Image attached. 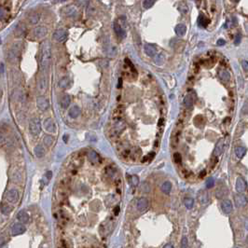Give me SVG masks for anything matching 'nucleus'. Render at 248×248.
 <instances>
[{
    "instance_id": "nucleus-6",
    "label": "nucleus",
    "mask_w": 248,
    "mask_h": 248,
    "mask_svg": "<svg viewBox=\"0 0 248 248\" xmlns=\"http://www.w3.org/2000/svg\"><path fill=\"white\" fill-rule=\"evenodd\" d=\"M25 230H26V228L24 227V225L19 224V223L14 224L11 228V235L12 236L21 235V234H23L24 232H25Z\"/></svg>"
},
{
    "instance_id": "nucleus-11",
    "label": "nucleus",
    "mask_w": 248,
    "mask_h": 248,
    "mask_svg": "<svg viewBox=\"0 0 248 248\" xmlns=\"http://www.w3.org/2000/svg\"><path fill=\"white\" fill-rule=\"evenodd\" d=\"M224 146H225V142H224L223 139H220L217 142L216 146H215V149H214V156L215 157H218V156H220L223 153Z\"/></svg>"
},
{
    "instance_id": "nucleus-19",
    "label": "nucleus",
    "mask_w": 248,
    "mask_h": 248,
    "mask_svg": "<svg viewBox=\"0 0 248 248\" xmlns=\"http://www.w3.org/2000/svg\"><path fill=\"white\" fill-rule=\"evenodd\" d=\"M145 52L149 57H153V56H155V54L157 53V49H156V47L152 44H146Z\"/></svg>"
},
{
    "instance_id": "nucleus-9",
    "label": "nucleus",
    "mask_w": 248,
    "mask_h": 248,
    "mask_svg": "<svg viewBox=\"0 0 248 248\" xmlns=\"http://www.w3.org/2000/svg\"><path fill=\"white\" fill-rule=\"evenodd\" d=\"M246 188H247L246 181L243 178V177H241V176L238 177L236 180V190L239 193H242L246 190Z\"/></svg>"
},
{
    "instance_id": "nucleus-7",
    "label": "nucleus",
    "mask_w": 248,
    "mask_h": 248,
    "mask_svg": "<svg viewBox=\"0 0 248 248\" xmlns=\"http://www.w3.org/2000/svg\"><path fill=\"white\" fill-rule=\"evenodd\" d=\"M37 105L38 106V108L41 109V110H43V111H46L48 108H49V103L48 101V99L44 96H39L38 99H37Z\"/></svg>"
},
{
    "instance_id": "nucleus-51",
    "label": "nucleus",
    "mask_w": 248,
    "mask_h": 248,
    "mask_svg": "<svg viewBox=\"0 0 248 248\" xmlns=\"http://www.w3.org/2000/svg\"><path fill=\"white\" fill-rule=\"evenodd\" d=\"M163 248H174V245L171 244H165V245L163 246Z\"/></svg>"
},
{
    "instance_id": "nucleus-40",
    "label": "nucleus",
    "mask_w": 248,
    "mask_h": 248,
    "mask_svg": "<svg viewBox=\"0 0 248 248\" xmlns=\"http://www.w3.org/2000/svg\"><path fill=\"white\" fill-rule=\"evenodd\" d=\"M174 161L175 163H181L182 161V157L179 153H174Z\"/></svg>"
},
{
    "instance_id": "nucleus-14",
    "label": "nucleus",
    "mask_w": 248,
    "mask_h": 248,
    "mask_svg": "<svg viewBox=\"0 0 248 248\" xmlns=\"http://www.w3.org/2000/svg\"><path fill=\"white\" fill-rule=\"evenodd\" d=\"M234 200H235V204H236L237 207H243V206H244V205H246V203H247L246 197L243 194L236 195L235 198H234Z\"/></svg>"
},
{
    "instance_id": "nucleus-16",
    "label": "nucleus",
    "mask_w": 248,
    "mask_h": 248,
    "mask_svg": "<svg viewBox=\"0 0 248 248\" xmlns=\"http://www.w3.org/2000/svg\"><path fill=\"white\" fill-rule=\"evenodd\" d=\"M48 89V79L46 77H41L38 80V91L41 93H45Z\"/></svg>"
},
{
    "instance_id": "nucleus-20",
    "label": "nucleus",
    "mask_w": 248,
    "mask_h": 248,
    "mask_svg": "<svg viewBox=\"0 0 248 248\" xmlns=\"http://www.w3.org/2000/svg\"><path fill=\"white\" fill-rule=\"evenodd\" d=\"M174 31L175 34L178 35V37H183V35H185L186 32H187V26L183 24H177L174 28Z\"/></svg>"
},
{
    "instance_id": "nucleus-36",
    "label": "nucleus",
    "mask_w": 248,
    "mask_h": 248,
    "mask_svg": "<svg viewBox=\"0 0 248 248\" xmlns=\"http://www.w3.org/2000/svg\"><path fill=\"white\" fill-rule=\"evenodd\" d=\"M155 4V1H151V0H145L143 2V7L145 9H149Z\"/></svg>"
},
{
    "instance_id": "nucleus-21",
    "label": "nucleus",
    "mask_w": 248,
    "mask_h": 248,
    "mask_svg": "<svg viewBox=\"0 0 248 248\" xmlns=\"http://www.w3.org/2000/svg\"><path fill=\"white\" fill-rule=\"evenodd\" d=\"M17 218H18V220L21 222V223H27L28 221H29V216H28V214L22 210V211H20L18 213V215H17Z\"/></svg>"
},
{
    "instance_id": "nucleus-29",
    "label": "nucleus",
    "mask_w": 248,
    "mask_h": 248,
    "mask_svg": "<svg viewBox=\"0 0 248 248\" xmlns=\"http://www.w3.org/2000/svg\"><path fill=\"white\" fill-rule=\"evenodd\" d=\"M245 153H246V148L245 147H244V146H238V147H236V149H235V154H236V156L238 158H243L244 156L245 155Z\"/></svg>"
},
{
    "instance_id": "nucleus-49",
    "label": "nucleus",
    "mask_w": 248,
    "mask_h": 248,
    "mask_svg": "<svg viewBox=\"0 0 248 248\" xmlns=\"http://www.w3.org/2000/svg\"><path fill=\"white\" fill-rule=\"evenodd\" d=\"M5 140H6V139H5V136L3 135V134H2L1 132H0V144H1V143H4Z\"/></svg>"
},
{
    "instance_id": "nucleus-52",
    "label": "nucleus",
    "mask_w": 248,
    "mask_h": 248,
    "mask_svg": "<svg viewBox=\"0 0 248 248\" xmlns=\"http://www.w3.org/2000/svg\"><path fill=\"white\" fill-rule=\"evenodd\" d=\"M205 174H206V172H205L204 170H203V171H202V172H201V174H200L199 177H200V178H202V177H203Z\"/></svg>"
},
{
    "instance_id": "nucleus-41",
    "label": "nucleus",
    "mask_w": 248,
    "mask_h": 248,
    "mask_svg": "<svg viewBox=\"0 0 248 248\" xmlns=\"http://www.w3.org/2000/svg\"><path fill=\"white\" fill-rule=\"evenodd\" d=\"M205 185H206V188H213V187H214V185H215V179L212 178V177H211V178H208Z\"/></svg>"
},
{
    "instance_id": "nucleus-23",
    "label": "nucleus",
    "mask_w": 248,
    "mask_h": 248,
    "mask_svg": "<svg viewBox=\"0 0 248 248\" xmlns=\"http://www.w3.org/2000/svg\"><path fill=\"white\" fill-rule=\"evenodd\" d=\"M35 155L37 156L38 158H42L44 156L45 154V148L43 146H41V145H38L35 147Z\"/></svg>"
},
{
    "instance_id": "nucleus-13",
    "label": "nucleus",
    "mask_w": 248,
    "mask_h": 248,
    "mask_svg": "<svg viewBox=\"0 0 248 248\" xmlns=\"http://www.w3.org/2000/svg\"><path fill=\"white\" fill-rule=\"evenodd\" d=\"M136 207H137V210L140 212L146 211L148 207V201L146 198H140V199L137 201Z\"/></svg>"
},
{
    "instance_id": "nucleus-31",
    "label": "nucleus",
    "mask_w": 248,
    "mask_h": 248,
    "mask_svg": "<svg viewBox=\"0 0 248 248\" xmlns=\"http://www.w3.org/2000/svg\"><path fill=\"white\" fill-rule=\"evenodd\" d=\"M184 204H185V206L188 209H191L194 205V200L192 198H186V199L184 200Z\"/></svg>"
},
{
    "instance_id": "nucleus-17",
    "label": "nucleus",
    "mask_w": 248,
    "mask_h": 248,
    "mask_svg": "<svg viewBox=\"0 0 248 248\" xmlns=\"http://www.w3.org/2000/svg\"><path fill=\"white\" fill-rule=\"evenodd\" d=\"M63 13L67 17H73L77 14V9L75 6H67L63 9Z\"/></svg>"
},
{
    "instance_id": "nucleus-32",
    "label": "nucleus",
    "mask_w": 248,
    "mask_h": 248,
    "mask_svg": "<svg viewBox=\"0 0 248 248\" xmlns=\"http://www.w3.org/2000/svg\"><path fill=\"white\" fill-rule=\"evenodd\" d=\"M53 141H54V139H53V137L51 136V135H46V136H44V138H43V142H44V144H45L47 146H51L52 145V143H53Z\"/></svg>"
},
{
    "instance_id": "nucleus-35",
    "label": "nucleus",
    "mask_w": 248,
    "mask_h": 248,
    "mask_svg": "<svg viewBox=\"0 0 248 248\" xmlns=\"http://www.w3.org/2000/svg\"><path fill=\"white\" fill-rule=\"evenodd\" d=\"M131 182H132V186H134V187L138 186V184H139V177L137 175H132L131 176Z\"/></svg>"
},
{
    "instance_id": "nucleus-56",
    "label": "nucleus",
    "mask_w": 248,
    "mask_h": 248,
    "mask_svg": "<svg viewBox=\"0 0 248 248\" xmlns=\"http://www.w3.org/2000/svg\"><path fill=\"white\" fill-rule=\"evenodd\" d=\"M0 43H1V39H0Z\"/></svg>"
},
{
    "instance_id": "nucleus-34",
    "label": "nucleus",
    "mask_w": 248,
    "mask_h": 248,
    "mask_svg": "<svg viewBox=\"0 0 248 248\" xmlns=\"http://www.w3.org/2000/svg\"><path fill=\"white\" fill-rule=\"evenodd\" d=\"M90 160L93 161V162H97L99 160V156L96 152L94 151H91V155H90Z\"/></svg>"
},
{
    "instance_id": "nucleus-8",
    "label": "nucleus",
    "mask_w": 248,
    "mask_h": 248,
    "mask_svg": "<svg viewBox=\"0 0 248 248\" xmlns=\"http://www.w3.org/2000/svg\"><path fill=\"white\" fill-rule=\"evenodd\" d=\"M33 34L35 38H42L46 37V35L48 34V29L44 26H38L33 30Z\"/></svg>"
},
{
    "instance_id": "nucleus-39",
    "label": "nucleus",
    "mask_w": 248,
    "mask_h": 248,
    "mask_svg": "<svg viewBox=\"0 0 248 248\" xmlns=\"http://www.w3.org/2000/svg\"><path fill=\"white\" fill-rule=\"evenodd\" d=\"M1 211H2L3 214H5V215H8V214H10V213L11 212V208L9 206V205L5 204V205H3V206H2Z\"/></svg>"
},
{
    "instance_id": "nucleus-27",
    "label": "nucleus",
    "mask_w": 248,
    "mask_h": 248,
    "mask_svg": "<svg viewBox=\"0 0 248 248\" xmlns=\"http://www.w3.org/2000/svg\"><path fill=\"white\" fill-rule=\"evenodd\" d=\"M28 21L31 24H38L39 21V14L38 13H31L28 16Z\"/></svg>"
},
{
    "instance_id": "nucleus-25",
    "label": "nucleus",
    "mask_w": 248,
    "mask_h": 248,
    "mask_svg": "<svg viewBox=\"0 0 248 248\" xmlns=\"http://www.w3.org/2000/svg\"><path fill=\"white\" fill-rule=\"evenodd\" d=\"M161 190L162 192L165 194H169L172 190V183L169 181H165L163 184L161 185Z\"/></svg>"
},
{
    "instance_id": "nucleus-54",
    "label": "nucleus",
    "mask_w": 248,
    "mask_h": 248,
    "mask_svg": "<svg viewBox=\"0 0 248 248\" xmlns=\"http://www.w3.org/2000/svg\"><path fill=\"white\" fill-rule=\"evenodd\" d=\"M118 81H119V82H118V87H120V86L122 85V80H121V79H119Z\"/></svg>"
},
{
    "instance_id": "nucleus-3",
    "label": "nucleus",
    "mask_w": 248,
    "mask_h": 248,
    "mask_svg": "<svg viewBox=\"0 0 248 248\" xmlns=\"http://www.w3.org/2000/svg\"><path fill=\"white\" fill-rule=\"evenodd\" d=\"M29 131L32 135L37 136L41 132V122L38 118H33L29 122Z\"/></svg>"
},
{
    "instance_id": "nucleus-38",
    "label": "nucleus",
    "mask_w": 248,
    "mask_h": 248,
    "mask_svg": "<svg viewBox=\"0 0 248 248\" xmlns=\"http://www.w3.org/2000/svg\"><path fill=\"white\" fill-rule=\"evenodd\" d=\"M188 238L187 236H183L182 240H181V244H180V248H188Z\"/></svg>"
},
{
    "instance_id": "nucleus-2",
    "label": "nucleus",
    "mask_w": 248,
    "mask_h": 248,
    "mask_svg": "<svg viewBox=\"0 0 248 248\" xmlns=\"http://www.w3.org/2000/svg\"><path fill=\"white\" fill-rule=\"evenodd\" d=\"M21 49H22V43L20 42H17V43H14L10 49H9L8 53H7V58H8L9 62L10 63H16L19 59L20 56V52Z\"/></svg>"
},
{
    "instance_id": "nucleus-57",
    "label": "nucleus",
    "mask_w": 248,
    "mask_h": 248,
    "mask_svg": "<svg viewBox=\"0 0 248 248\" xmlns=\"http://www.w3.org/2000/svg\"><path fill=\"white\" fill-rule=\"evenodd\" d=\"M234 248H239V247H234Z\"/></svg>"
},
{
    "instance_id": "nucleus-55",
    "label": "nucleus",
    "mask_w": 248,
    "mask_h": 248,
    "mask_svg": "<svg viewBox=\"0 0 248 248\" xmlns=\"http://www.w3.org/2000/svg\"><path fill=\"white\" fill-rule=\"evenodd\" d=\"M245 228H246V230H248V220H246V222H245Z\"/></svg>"
},
{
    "instance_id": "nucleus-44",
    "label": "nucleus",
    "mask_w": 248,
    "mask_h": 248,
    "mask_svg": "<svg viewBox=\"0 0 248 248\" xmlns=\"http://www.w3.org/2000/svg\"><path fill=\"white\" fill-rule=\"evenodd\" d=\"M242 66H243V69L244 71L248 72V61H246V60L242 61Z\"/></svg>"
},
{
    "instance_id": "nucleus-5",
    "label": "nucleus",
    "mask_w": 248,
    "mask_h": 248,
    "mask_svg": "<svg viewBox=\"0 0 248 248\" xmlns=\"http://www.w3.org/2000/svg\"><path fill=\"white\" fill-rule=\"evenodd\" d=\"M67 31L65 29H58L56 30L53 34V38L58 42H63L67 38Z\"/></svg>"
},
{
    "instance_id": "nucleus-47",
    "label": "nucleus",
    "mask_w": 248,
    "mask_h": 248,
    "mask_svg": "<svg viewBox=\"0 0 248 248\" xmlns=\"http://www.w3.org/2000/svg\"><path fill=\"white\" fill-rule=\"evenodd\" d=\"M216 44H217V46H224V45L226 44V41H225L224 39L220 38V39H218V40H217Z\"/></svg>"
},
{
    "instance_id": "nucleus-30",
    "label": "nucleus",
    "mask_w": 248,
    "mask_h": 248,
    "mask_svg": "<svg viewBox=\"0 0 248 248\" xmlns=\"http://www.w3.org/2000/svg\"><path fill=\"white\" fill-rule=\"evenodd\" d=\"M193 103H194V99L190 94L187 95L185 98H184V104H185V105L187 106V107H190V106H192Z\"/></svg>"
},
{
    "instance_id": "nucleus-43",
    "label": "nucleus",
    "mask_w": 248,
    "mask_h": 248,
    "mask_svg": "<svg viewBox=\"0 0 248 248\" xmlns=\"http://www.w3.org/2000/svg\"><path fill=\"white\" fill-rule=\"evenodd\" d=\"M24 31H25V26L23 24H22V27H20V24H19L16 28V33H18L19 35H23Z\"/></svg>"
},
{
    "instance_id": "nucleus-22",
    "label": "nucleus",
    "mask_w": 248,
    "mask_h": 248,
    "mask_svg": "<svg viewBox=\"0 0 248 248\" xmlns=\"http://www.w3.org/2000/svg\"><path fill=\"white\" fill-rule=\"evenodd\" d=\"M80 112H81V110H80V108L79 107V106L74 105L73 107L69 110V116H70V118H77L80 115Z\"/></svg>"
},
{
    "instance_id": "nucleus-24",
    "label": "nucleus",
    "mask_w": 248,
    "mask_h": 248,
    "mask_svg": "<svg viewBox=\"0 0 248 248\" xmlns=\"http://www.w3.org/2000/svg\"><path fill=\"white\" fill-rule=\"evenodd\" d=\"M70 102H71V100H70V97L68 96V95H63L62 98H61V101H60V104H61V106L63 108H67L68 106H69V104H70Z\"/></svg>"
},
{
    "instance_id": "nucleus-18",
    "label": "nucleus",
    "mask_w": 248,
    "mask_h": 248,
    "mask_svg": "<svg viewBox=\"0 0 248 248\" xmlns=\"http://www.w3.org/2000/svg\"><path fill=\"white\" fill-rule=\"evenodd\" d=\"M198 200L202 204H206L209 202V195L206 191L204 190H201L199 193H198Z\"/></svg>"
},
{
    "instance_id": "nucleus-4",
    "label": "nucleus",
    "mask_w": 248,
    "mask_h": 248,
    "mask_svg": "<svg viewBox=\"0 0 248 248\" xmlns=\"http://www.w3.org/2000/svg\"><path fill=\"white\" fill-rule=\"evenodd\" d=\"M19 198H20L19 191L15 188H11L7 192V200L10 202L16 203L19 201Z\"/></svg>"
},
{
    "instance_id": "nucleus-28",
    "label": "nucleus",
    "mask_w": 248,
    "mask_h": 248,
    "mask_svg": "<svg viewBox=\"0 0 248 248\" xmlns=\"http://www.w3.org/2000/svg\"><path fill=\"white\" fill-rule=\"evenodd\" d=\"M209 24V20L205 17L204 15H201L199 18H198V24H199L201 27H206Z\"/></svg>"
},
{
    "instance_id": "nucleus-10",
    "label": "nucleus",
    "mask_w": 248,
    "mask_h": 248,
    "mask_svg": "<svg viewBox=\"0 0 248 248\" xmlns=\"http://www.w3.org/2000/svg\"><path fill=\"white\" fill-rule=\"evenodd\" d=\"M113 26H114V31L116 33V35H118V38H124L126 37V31L124 28L120 25L118 24V22H114V24H113Z\"/></svg>"
},
{
    "instance_id": "nucleus-12",
    "label": "nucleus",
    "mask_w": 248,
    "mask_h": 248,
    "mask_svg": "<svg viewBox=\"0 0 248 248\" xmlns=\"http://www.w3.org/2000/svg\"><path fill=\"white\" fill-rule=\"evenodd\" d=\"M44 127H45V129L48 132H54L56 131L55 122H54V120L52 118H47L45 120V121H44Z\"/></svg>"
},
{
    "instance_id": "nucleus-53",
    "label": "nucleus",
    "mask_w": 248,
    "mask_h": 248,
    "mask_svg": "<svg viewBox=\"0 0 248 248\" xmlns=\"http://www.w3.org/2000/svg\"><path fill=\"white\" fill-rule=\"evenodd\" d=\"M40 248H49V244H43L40 246Z\"/></svg>"
},
{
    "instance_id": "nucleus-37",
    "label": "nucleus",
    "mask_w": 248,
    "mask_h": 248,
    "mask_svg": "<svg viewBox=\"0 0 248 248\" xmlns=\"http://www.w3.org/2000/svg\"><path fill=\"white\" fill-rule=\"evenodd\" d=\"M68 83H69V79H67V77H63V79H61V81L59 82V86L62 87V88H66Z\"/></svg>"
},
{
    "instance_id": "nucleus-45",
    "label": "nucleus",
    "mask_w": 248,
    "mask_h": 248,
    "mask_svg": "<svg viewBox=\"0 0 248 248\" xmlns=\"http://www.w3.org/2000/svg\"><path fill=\"white\" fill-rule=\"evenodd\" d=\"M6 18V11L3 9H0V21Z\"/></svg>"
},
{
    "instance_id": "nucleus-48",
    "label": "nucleus",
    "mask_w": 248,
    "mask_h": 248,
    "mask_svg": "<svg viewBox=\"0 0 248 248\" xmlns=\"http://www.w3.org/2000/svg\"><path fill=\"white\" fill-rule=\"evenodd\" d=\"M52 171H48L47 173H46V177H47V179L48 180H49L52 178Z\"/></svg>"
},
{
    "instance_id": "nucleus-1",
    "label": "nucleus",
    "mask_w": 248,
    "mask_h": 248,
    "mask_svg": "<svg viewBox=\"0 0 248 248\" xmlns=\"http://www.w3.org/2000/svg\"><path fill=\"white\" fill-rule=\"evenodd\" d=\"M52 61V48L49 42L46 41L41 48L40 53V67L43 70H47L49 67Z\"/></svg>"
},
{
    "instance_id": "nucleus-46",
    "label": "nucleus",
    "mask_w": 248,
    "mask_h": 248,
    "mask_svg": "<svg viewBox=\"0 0 248 248\" xmlns=\"http://www.w3.org/2000/svg\"><path fill=\"white\" fill-rule=\"evenodd\" d=\"M241 37H242L241 35H237L236 37H235V38H234V43H235V45H239V44H240V42H241Z\"/></svg>"
},
{
    "instance_id": "nucleus-26",
    "label": "nucleus",
    "mask_w": 248,
    "mask_h": 248,
    "mask_svg": "<svg viewBox=\"0 0 248 248\" xmlns=\"http://www.w3.org/2000/svg\"><path fill=\"white\" fill-rule=\"evenodd\" d=\"M218 76H219V79H220L222 81H225V82L229 81L230 79V75L229 74L228 71H226V70L220 71L219 74H218Z\"/></svg>"
},
{
    "instance_id": "nucleus-33",
    "label": "nucleus",
    "mask_w": 248,
    "mask_h": 248,
    "mask_svg": "<svg viewBox=\"0 0 248 248\" xmlns=\"http://www.w3.org/2000/svg\"><path fill=\"white\" fill-rule=\"evenodd\" d=\"M179 10L183 13V14H187L188 11V8L185 2H181L180 6H179Z\"/></svg>"
},
{
    "instance_id": "nucleus-50",
    "label": "nucleus",
    "mask_w": 248,
    "mask_h": 248,
    "mask_svg": "<svg viewBox=\"0 0 248 248\" xmlns=\"http://www.w3.org/2000/svg\"><path fill=\"white\" fill-rule=\"evenodd\" d=\"M118 213H119V206H117V207L115 208L114 214H115L116 216H118Z\"/></svg>"
},
{
    "instance_id": "nucleus-42",
    "label": "nucleus",
    "mask_w": 248,
    "mask_h": 248,
    "mask_svg": "<svg viewBox=\"0 0 248 248\" xmlns=\"http://www.w3.org/2000/svg\"><path fill=\"white\" fill-rule=\"evenodd\" d=\"M141 189H142V191H144V192H148L149 189H150L149 188V185H148L146 182L143 183V184H142V186H141Z\"/></svg>"
},
{
    "instance_id": "nucleus-15",
    "label": "nucleus",
    "mask_w": 248,
    "mask_h": 248,
    "mask_svg": "<svg viewBox=\"0 0 248 248\" xmlns=\"http://www.w3.org/2000/svg\"><path fill=\"white\" fill-rule=\"evenodd\" d=\"M221 209L226 215H229L232 211V203L230 200H225L221 203Z\"/></svg>"
}]
</instances>
